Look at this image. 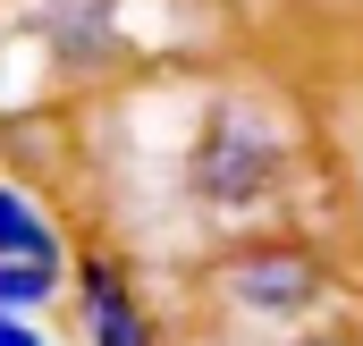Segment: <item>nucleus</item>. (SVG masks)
<instances>
[{"label": "nucleus", "mask_w": 363, "mask_h": 346, "mask_svg": "<svg viewBox=\"0 0 363 346\" xmlns=\"http://www.w3.org/2000/svg\"><path fill=\"white\" fill-rule=\"evenodd\" d=\"M0 262H43V270H68V245H60V220L34 186L0 177Z\"/></svg>", "instance_id": "obj_5"}, {"label": "nucleus", "mask_w": 363, "mask_h": 346, "mask_svg": "<svg viewBox=\"0 0 363 346\" xmlns=\"http://www.w3.org/2000/svg\"><path fill=\"white\" fill-rule=\"evenodd\" d=\"M68 321H77V346H161V313L144 304L135 270L118 254H68Z\"/></svg>", "instance_id": "obj_3"}, {"label": "nucleus", "mask_w": 363, "mask_h": 346, "mask_svg": "<svg viewBox=\"0 0 363 346\" xmlns=\"http://www.w3.org/2000/svg\"><path fill=\"white\" fill-rule=\"evenodd\" d=\"M0 346H51V330H43V321H9V313H0Z\"/></svg>", "instance_id": "obj_8"}, {"label": "nucleus", "mask_w": 363, "mask_h": 346, "mask_svg": "<svg viewBox=\"0 0 363 346\" xmlns=\"http://www.w3.org/2000/svg\"><path fill=\"white\" fill-rule=\"evenodd\" d=\"M26 17H34L43 60H51L60 77H101V68L127 60V17H118V0H43V9H26Z\"/></svg>", "instance_id": "obj_4"}, {"label": "nucleus", "mask_w": 363, "mask_h": 346, "mask_svg": "<svg viewBox=\"0 0 363 346\" xmlns=\"http://www.w3.org/2000/svg\"><path fill=\"white\" fill-rule=\"evenodd\" d=\"M60 296H68V270H43V262H0V313H9V321H43Z\"/></svg>", "instance_id": "obj_6"}, {"label": "nucleus", "mask_w": 363, "mask_h": 346, "mask_svg": "<svg viewBox=\"0 0 363 346\" xmlns=\"http://www.w3.org/2000/svg\"><path fill=\"white\" fill-rule=\"evenodd\" d=\"M271 346H363L355 330H330V321H321V330H296V338H271Z\"/></svg>", "instance_id": "obj_7"}, {"label": "nucleus", "mask_w": 363, "mask_h": 346, "mask_svg": "<svg viewBox=\"0 0 363 346\" xmlns=\"http://www.w3.org/2000/svg\"><path fill=\"white\" fill-rule=\"evenodd\" d=\"M178 177H186V203L194 211H211L220 228H245V220H262V211H279L296 194L304 135L279 118L262 93H220L203 110L194 144H186Z\"/></svg>", "instance_id": "obj_1"}, {"label": "nucleus", "mask_w": 363, "mask_h": 346, "mask_svg": "<svg viewBox=\"0 0 363 346\" xmlns=\"http://www.w3.org/2000/svg\"><path fill=\"white\" fill-rule=\"evenodd\" d=\"M211 304L245 330H271V338H296V330H321L330 304H338V270L313 237L296 228H262V237H237L228 254L211 262Z\"/></svg>", "instance_id": "obj_2"}]
</instances>
